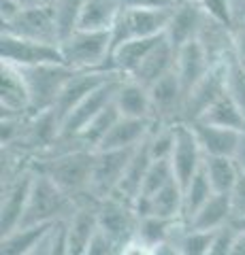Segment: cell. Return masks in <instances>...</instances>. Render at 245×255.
I'll list each match as a JSON object with an SVG mask.
<instances>
[{
  "instance_id": "6da1fadb",
  "label": "cell",
  "mask_w": 245,
  "mask_h": 255,
  "mask_svg": "<svg viewBox=\"0 0 245 255\" xmlns=\"http://www.w3.org/2000/svg\"><path fill=\"white\" fill-rule=\"evenodd\" d=\"M77 204L79 202L60 189L47 174L36 170L21 226H58L75 213Z\"/></svg>"
},
{
  "instance_id": "7a4b0ae2",
  "label": "cell",
  "mask_w": 245,
  "mask_h": 255,
  "mask_svg": "<svg viewBox=\"0 0 245 255\" xmlns=\"http://www.w3.org/2000/svg\"><path fill=\"white\" fill-rule=\"evenodd\" d=\"M60 49L64 64L73 70H109L113 53L111 30H75L60 43Z\"/></svg>"
},
{
  "instance_id": "3957f363",
  "label": "cell",
  "mask_w": 245,
  "mask_h": 255,
  "mask_svg": "<svg viewBox=\"0 0 245 255\" xmlns=\"http://www.w3.org/2000/svg\"><path fill=\"white\" fill-rule=\"evenodd\" d=\"M75 70L66 66L64 62L60 64H43V66L34 68H23L21 75L26 79L28 92H30V105H32V113L36 111L53 109L62 87L73 77Z\"/></svg>"
},
{
  "instance_id": "277c9868",
  "label": "cell",
  "mask_w": 245,
  "mask_h": 255,
  "mask_svg": "<svg viewBox=\"0 0 245 255\" xmlns=\"http://www.w3.org/2000/svg\"><path fill=\"white\" fill-rule=\"evenodd\" d=\"M0 55H2V64H9V66H15L19 70L64 62L60 45L32 41V38H21L13 34H2V38H0Z\"/></svg>"
},
{
  "instance_id": "5b68a950",
  "label": "cell",
  "mask_w": 245,
  "mask_h": 255,
  "mask_svg": "<svg viewBox=\"0 0 245 255\" xmlns=\"http://www.w3.org/2000/svg\"><path fill=\"white\" fill-rule=\"evenodd\" d=\"M173 11V9H171ZM171 11L160 9H122L115 26L111 28L113 47L134 38H154L167 32Z\"/></svg>"
},
{
  "instance_id": "8992f818",
  "label": "cell",
  "mask_w": 245,
  "mask_h": 255,
  "mask_svg": "<svg viewBox=\"0 0 245 255\" xmlns=\"http://www.w3.org/2000/svg\"><path fill=\"white\" fill-rule=\"evenodd\" d=\"M233 62L213 64L209 73L188 92L181 124H192V122H196V119H201L205 115V111L228 92V73H231Z\"/></svg>"
},
{
  "instance_id": "52a82bcc",
  "label": "cell",
  "mask_w": 245,
  "mask_h": 255,
  "mask_svg": "<svg viewBox=\"0 0 245 255\" xmlns=\"http://www.w3.org/2000/svg\"><path fill=\"white\" fill-rule=\"evenodd\" d=\"M34 164H30L28 168H23L15 177L2 181V198H0V230H2V236L21 226L30 189L34 183Z\"/></svg>"
},
{
  "instance_id": "ba28073f",
  "label": "cell",
  "mask_w": 245,
  "mask_h": 255,
  "mask_svg": "<svg viewBox=\"0 0 245 255\" xmlns=\"http://www.w3.org/2000/svg\"><path fill=\"white\" fill-rule=\"evenodd\" d=\"M134 149H98L94 151V174H92V196L96 200L113 196L117 185L128 168Z\"/></svg>"
},
{
  "instance_id": "9c48e42d",
  "label": "cell",
  "mask_w": 245,
  "mask_h": 255,
  "mask_svg": "<svg viewBox=\"0 0 245 255\" xmlns=\"http://www.w3.org/2000/svg\"><path fill=\"white\" fill-rule=\"evenodd\" d=\"M2 34H13V36H21V38H32V41L60 45L56 15H53L51 4L26 6L13 21L2 23Z\"/></svg>"
},
{
  "instance_id": "30bf717a",
  "label": "cell",
  "mask_w": 245,
  "mask_h": 255,
  "mask_svg": "<svg viewBox=\"0 0 245 255\" xmlns=\"http://www.w3.org/2000/svg\"><path fill=\"white\" fill-rule=\"evenodd\" d=\"M137 223L139 217L130 202H126L117 196H109L105 200H98L100 234H105L117 247H124L128 241H132L134 234H137Z\"/></svg>"
},
{
  "instance_id": "8fae6325",
  "label": "cell",
  "mask_w": 245,
  "mask_h": 255,
  "mask_svg": "<svg viewBox=\"0 0 245 255\" xmlns=\"http://www.w3.org/2000/svg\"><path fill=\"white\" fill-rule=\"evenodd\" d=\"M122 79L124 77L109 79V81L102 83L98 90H94L88 98H83L81 102H79V105L62 119V136L60 138H75L94 117H98L107 107H111Z\"/></svg>"
},
{
  "instance_id": "7c38bea8",
  "label": "cell",
  "mask_w": 245,
  "mask_h": 255,
  "mask_svg": "<svg viewBox=\"0 0 245 255\" xmlns=\"http://www.w3.org/2000/svg\"><path fill=\"white\" fill-rule=\"evenodd\" d=\"M149 96H152V122L156 126L181 124L184 105H186V90L175 70L149 87Z\"/></svg>"
},
{
  "instance_id": "4fadbf2b",
  "label": "cell",
  "mask_w": 245,
  "mask_h": 255,
  "mask_svg": "<svg viewBox=\"0 0 245 255\" xmlns=\"http://www.w3.org/2000/svg\"><path fill=\"white\" fill-rule=\"evenodd\" d=\"M171 166L175 172V179L181 183V187L199 174L205 164V153L199 145V138L190 124H177L175 128V145L171 151Z\"/></svg>"
},
{
  "instance_id": "5bb4252c",
  "label": "cell",
  "mask_w": 245,
  "mask_h": 255,
  "mask_svg": "<svg viewBox=\"0 0 245 255\" xmlns=\"http://www.w3.org/2000/svg\"><path fill=\"white\" fill-rule=\"evenodd\" d=\"M113 77L120 75L109 73V70H75L73 77L62 87L56 105H53V111L60 115V119H64L83 98H88L94 90H98L102 83H107Z\"/></svg>"
},
{
  "instance_id": "9a60e30c",
  "label": "cell",
  "mask_w": 245,
  "mask_h": 255,
  "mask_svg": "<svg viewBox=\"0 0 245 255\" xmlns=\"http://www.w3.org/2000/svg\"><path fill=\"white\" fill-rule=\"evenodd\" d=\"M203 23H205V11L201 9V4L190 2V0H179L177 6L171 11L164 36L175 49H179L186 43L199 38Z\"/></svg>"
},
{
  "instance_id": "2e32d148",
  "label": "cell",
  "mask_w": 245,
  "mask_h": 255,
  "mask_svg": "<svg viewBox=\"0 0 245 255\" xmlns=\"http://www.w3.org/2000/svg\"><path fill=\"white\" fill-rule=\"evenodd\" d=\"M0 111L2 115H30V92L21 70L2 64L0 66Z\"/></svg>"
},
{
  "instance_id": "e0dca14e",
  "label": "cell",
  "mask_w": 245,
  "mask_h": 255,
  "mask_svg": "<svg viewBox=\"0 0 245 255\" xmlns=\"http://www.w3.org/2000/svg\"><path fill=\"white\" fill-rule=\"evenodd\" d=\"M211 66H213V62L209 58L207 49L201 45L199 38L186 43L184 47H179L177 49V62H175V73L179 77L181 85H184L186 96L205 75L209 73Z\"/></svg>"
},
{
  "instance_id": "ac0fdd59",
  "label": "cell",
  "mask_w": 245,
  "mask_h": 255,
  "mask_svg": "<svg viewBox=\"0 0 245 255\" xmlns=\"http://www.w3.org/2000/svg\"><path fill=\"white\" fill-rule=\"evenodd\" d=\"M162 38L164 34L154 38H134V41H126L122 45L113 47L111 60H109V70L124 79H130Z\"/></svg>"
},
{
  "instance_id": "d6986e66",
  "label": "cell",
  "mask_w": 245,
  "mask_h": 255,
  "mask_svg": "<svg viewBox=\"0 0 245 255\" xmlns=\"http://www.w3.org/2000/svg\"><path fill=\"white\" fill-rule=\"evenodd\" d=\"M190 126H192L196 138H199V145L203 149L205 157H233L243 134V132L211 126L205 122H192Z\"/></svg>"
},
{
  "instance_id": "ffe728a7",
  "label": "cell",
  "mask_w": 245,
  "mask_h": 255,
  "mask_svg": "<svg viewBox=\"0 0 245 255\" xmlns=\"http://www.w3.org/2000/svg\"><path fill=\"white\" fill-rule=\"evenodd\" d=\"M233 219H235V213H233L231 194H213L194 213V217L186 226L194 230H205V232H220V230L233 226Z\"/></svg>"
},
{
  "instance_id": "44dd1931",
  "label": "cell",
  "mask_w": 245,
  "mask_h": 255,
  "mask_svg": "<svg viewBox=\"0 0 245 255\" xmlns=\"http://www.w3.org/2000/svg\"><path fill=\"white\" fill-rule=\"evenodd\" d=\"M175 62H177V49L167 41V36H164L130 79L139 81L145 87H152L154 83L160 81L162 77H167L175 70Z\"/></svg>"
},
{
  "instance_id": "7402d4cb",
  "label": "cell",
  "mask_w": 245,
  "mask_h": 255,
  "mask_svg": "<svg viewBox=\"0 0 245 255\" xmlns=\"http://www.w3.org/2000/svg\"><path fill=\"white\" fill-rule=\"evenodd\" d=\"M113 105L117 107L122 117L134 119H149L152 122V96L149 87L141 85L134 79H122L115 92Z\"/></svg>"
},
{
  "instance_id": "603a6c76",
  "label": "cell",
  "mask_w": 245,
  "mask_h": 255,
  "mask_svg": "<svg viewBox=\"0 0 245 255\" xmlns=\"http://www.w3.org/2000/svg\"><path fill=\"white\" fill-rule=\"evenodd\" d=\"M152 128L154 122H149V119H134L120 115V119L113 124V128L109 130L107 138L102 140L98 149H134L147 140Z\"/></svg>"
},
{
  "instance_id": "cb8c5ba5",
  "label": "cell",
  "mask_w": 245,
  "mask_h": 255,
  "mask_svg": "<svg viewBox=\"0 0 245 255\" xmlns=\"http://www.w3.org/2000/svg\"><path fill=\"white\" fill-rule=\"evenodd\" d=\"M152 162H154V157H152V153H149V147H147V140H145V142H141V145L137 147V151L132 153L128 168H126L120 185H117V191L113 196L122 198V200L132 204L141 194V187H143L145 174L149 170V166H152Z\"/></svg>"
},
{
  "instance_id": "d4e9b609",
  "label": "cell",
  "mask_w": 245,
  "mask_h": 255,
  "mask_svg": "<svg viewBox=\"0 0 245 255\" xmlns=\"http://www.w3.org/2000/svg\"><path fill=\"white\" fill-rule=\"evenodd\" d=\"M184 228H186V223L181 219L147 215V217H139L134 238L147 247H158L162 243H177V238L184 232Z\"/></svg>"
},
{
  "instance_id": "484cf974",
  "label": "cell",
  "mask_w": 245,
  "mask_h": 255,
  "mask_svg": "<svg viewBox=\"0 0 245 255\" xmlns=\"http://www.w3.org/2000/svg\"><path fill=\"white\" fill-rule=\"evenodd\" d=\"M56 226H21L4 234L0 241V255H30Z\"/></svg>"
},
{
  "instance_id": "4316f807",
  "label": "cell",
  "mask_w": 245,
  "mask_h": 255,
  "mask_svg": "<svg viewBox=\"0 0 245 255\" xmlns=\"http://www.w3.org/2000/svg\"><path fill=\"white\" fill-rule=\"evenodd\" d=\"M122 9V0H85L77 30H111Z\"/></svg>"
},
{
  "instance_id": "83f0119b",
  "label": "cell",
  "mask_w": 245,
  "mask_h": 255,
  "mask_svg": "<svg viewBox=\"0 0 245 255\" xmlns=\"http://www.w3.org/2000/svg\"><path fill=\"white\" fill-rule=\"evenodd\" d=\"M196 122H205L211 126H220V128H228V130H237V132H245V113L243 109L237 105V100L231 96V92H226L218 102L205 111V115Z\"/></svg>"
},
{
  "instance_id": "f1b7e54d",
  "label": "cell",
  "mask_w": 245,
  "mask_h": 255,
  "mask_svg": "<svg viewBox=\"0 0 245 255\" xmlns=\"http://www.w3.org/2000/svg\"><path fill=\"white\" fill-rule=\"evenodd\" d=\"M203 172L207 174L216 194H231L241 177L235 157H205Z\"/></svg>"
},
{
  "instance_id": "f546056e",
  "label": "cell",
  "mask_w": 245,
  "mask_h": 255,
  "mask_svg": "<svg viewBox=\"0 0 245 255\" xmlns=\"http://www.w3.org/2000/svg\"><path fill=\"white\" fill-rule=\"evenodd\" d=\"M117 119H120V111H117V107H115V105L107 107L98 117H94L92 122L77 134L75 140H77L81 147H85V149L96 151V149L102 145V140L107 138L109 130L113 128V124L117 122Z\"/></svg>"
},
{
  "instance_id": "4dcf8cb0",
  "label": "cell",
  "mask_w": 245,
  "mask_h": 255,
  "mask_svg": "<svg viewBox=\"0 0 245 255\" xmlns=\"http://www.w3.org/2000/svg\"><path fill=\"white\" fill-rule=\"evenodd\" d=\"M213 194H216V191H213L207 174H205L201 168V172L194 174V177L184 185V221L188 223L192 219L194 213L199 211Z\"/></svg>"
},
{
  "instance_id": "1f68e13d",
  "label": "cell",
  "mask_w": 245,
  "mask_h": 255,
  "mask_svg": "<svg viewBox=\"0 0 245 255\" xmlns=\"http://www.w3.org/2000/svg\"><path fill=\"white\" fill-rule=\"evenodd\" d=\"M85 0H53V15H56V26L60 34V43L70 36L79 28Z\"/></svg>"
},
{
  "instance_id": "d6a6232c",
  "label": "cell",
  "mask_w": 245,
  "mask_h": 255,
  "mask_svg": "<svg viewBox=\"0 0 245 255\" xmlns=\"http://www.w3.org/2000/svg\"><path fill=\"white\" fill-rule=\"evenodd\" d=\"M218 232H205V230L184 228V232L177 238L179 255H207Z\"/></svg>"
},
{
  "instance_id": "836d02e7",
  "label": "cell",
  "mask_w": 245,
  "mask_h": 255,
  "mask_svg": "<svg viewBox=\"0 0 245 255\" xmlns=\"http://www.w3.org/2000/svg\"><path fill=\"white\" fill-rule=\"evenodd\" d=\"M171 181H175V172H173L171 159H154L147 174H145V181H143V187H141L139 196H154L156 191L167 187Z\"/></svg>"
},
{
  "instance_id": "e575fe53",
  "label": "cell",
  "mask_w": 245,
  "mask_h": 255,
  "mask_svg": "<svg viewBox=\"0 0 245 255\" xmlns=\"http://www.w3.org/2000/svg\"><path fill=\"white\" fill-rule=\"evenodd\" d=\"M199 4L209 19L235 30V0H201Z\"/></svg>"
},
{
  "instance_id": "d590c367",
  "label": "cell",
  "mask_w": 245,
  "mask_h": 255,
  "mask_svg": "<svg viewBox=\"0 0 245 255\" xmlns=\"http://www.w3.org/2000/svg\"><path fill=\"white\" fill-rule=\"evenodd\" d=\"M228 92L245 113V68L237 60L231 64V73H228Z\"/></svg>"
},
{
  "instance_id": "8d00e7d4",
  "label": "cell",
  "mask_w": 245,
  "mask_h": 255,
  "mask_svg": "<svg viewBox=\"0 0 245 255\" xmlns=\"http://www.w3.org/2000/svg\"><path fill=\"white\" fill-rule=\"evenodd\" d=\"M233 238H235V230L233 226H228L224 230H220L216 234V241H213L211 249L207 255H231V245H233Z\"/></svg>"
},
{
  "instance_id": "74e56055",
  "label": "cell",
  "mask_w": 245,
  "mask_h": 255,
  "mask_svg": "<svg viewBox=\"0 0 245 255\" xmlns=\"http://www.w3.org/2000/svg\"><path fill=\"white\" fill-rule=\"evenodd\" d=\"M179 0H122L124 9H160L171 11L175 9Z\"/></svg>"
},
{
  "instance_id": "f35d334b",
  "label": "cell",
  "mask_w": 245,
  "mask_h": 255,
  "mask_svg": "<svg viewBox=\"0 0 245 255\" xmlns=\"http://www.w3.org/2000/svg\"><path fill=\"white\" fill-rule=\"evenodd\" d=\"M120 253V247H117L113 241H109L105 234H100L94 238V243L90 245V249L85 251L83 255H117Z\"/></svg>"
},
{
  "instance_id": "ab89813d",
  "label": "cell",
  "mask_w": 245,
  "mask_h": 255,
  "mask_svg": "<svg viewBox=\"0 0 245 255\" xmlns=\"http://www.w3.org/2000/svg\"><path fill=\"white\" fill-rule=\"evenodd\" d=\"M231 202H233V213L235 219L245 215V172H241L239 181H237L235 189L231 191Z\"/></svg>"
},
{
  "instance_id": "60d3db41",
  "label": "cell",
  "mask_w": 245,
  "mask_h": 255,
  "mask_svg": "<svg viewBox=\"0 0 245 255\" xmlns=\"http://www.w3.org/2000/svg\"><path fill=\"white\" fill-rule=\"evenodd\" d=\"M26 9L19 0H0V19H2V23H9L13 21L17 15Z\"/></svg>"
},
{
  "instance_id": "b9f144b4",
  "label": "cell",
  "mask_w": 245,
  "mask_h": 255,
  "mask_svg": "<svg viewBox=\"0 0 245 255\" xmlns=\"http://www.w3.org/2000/svg\"><path fill=\"white\" fill-rule=\"evenodd\" d=\"M117 255H152V247H147L141 241H137V238H132V241H128L124 247H120V253Z\"/></svg>"
},
{
  "instance_id": "7bdbcfd3",
  "label": "cell",
  "mask_w": 245,
  "mask_h": 255,
  "mask_svg": "<svg viewBox=\"0 0 245 255\" xmlns=\"http://www.w3.org/2000/svg\"><path fill=\"white\" fill-rule=\"evenodd\" d=\"M235 162L237 166H239V170L245 172V132L241 134V138H239V145H237V151H235Z\"/></svg>"
},
{
  "instance_id": "ee69618b",
  "label": "cell",
  "mask_w": 245,
  "mask_h": 255,
  "mask_svg": "<svg viewBox=\"0 0 245 255\" xmlns=\"http://www.w3.org/2000/svg\"><path fill=\"white\" fill-rule=\"evenodd\" d=\"M152 255H179L177 243H162L158 247H152Z\"/></svg>"
},
{
  "instance_id": "f6af8a7d",
  "label": "cell",
  "mask_w": 245,
  "mask_h": 255,
  "mask_svg": "<svg viewBox=\"0 0 245 255\" xmlns=\"http://www.w3.org/2000/svg\"><path fill=\"white\" fill-rule=\"evenodd\" d=\"M231 255H245V234L237 232V230H235V238L231 245Z\"/></svg>"
},
{
  "instance_id": "bcb514c9",
  "label": "cell",
  "mask_w": 245,
  "mask_h": 255,
  "mask_svg": "<svg viewBox=\"0 0 245 255\" xmlns=\"http://www.w3.org/2000/svg\"><path fill=\"white\" fill-rule=\"evenodd\" d=\"M53 230H56V228H53ZM51 236H53V232H51L49 236H47L45 241H43L41 245H38L36 249H34L32 253H30V255H51Z\"/></svg>"
},
{
  "instance_id": "7dc6e473",
  "label": "cell",
  "mask_w": 245,
  "mask_h": 255,
  "mask_svg": "<svg viewBox=\"0 0 245 255\" xmlns=\"http://www.w3.org/2000/svg\"><path fill=\"white\" fill-rule=\"evenodd\" d=\"M233 230H237V232L245 234V215H243V217H237V219H233Z\"/></svg>"
},
{
  "instance_id": "c3c4849f",
  "label": "cell",
  "mask_w": 245,
  "mask_h": 255,
  "mask_svg": "<svg viewBox=\"0 0 245 255\" xmlns=\"http://www.w3.org/2000/svg\"><path fill=\"white\" fill-rule=\"evenodd\" d=\"M19 2L23 4V6H32V4H41L38 0H19Z\"/></svg>"
},
{
  "instance_id": "681fc988",
  "label": "cell",
  "mask_w": 245,
  "mask_h": 255,
  "mask_svg": "<svg viewBox=\"0 0 245 255\" xmlns=\"http://www.w3.org/2000/svg\"><path fill=\"white\" fill-rule=\"evenodd\" d=\"M41 4H53V0H38Z\"/></svg>"
},
{
  "instance_id": "f907efd6",
  "label": "cell",
  "mask_w": 245,
  "mask_h": 255,
  "mask_svg": "<svg viewBox=\"0 0 245 255\" xmlns=\"http://www.w3.org/2000/svg\"><path fill=\"white\" fill-rule=\"evenodd\" d=\"M190 2H201V0H190Z\"/></svg>"
}]
</instances>
